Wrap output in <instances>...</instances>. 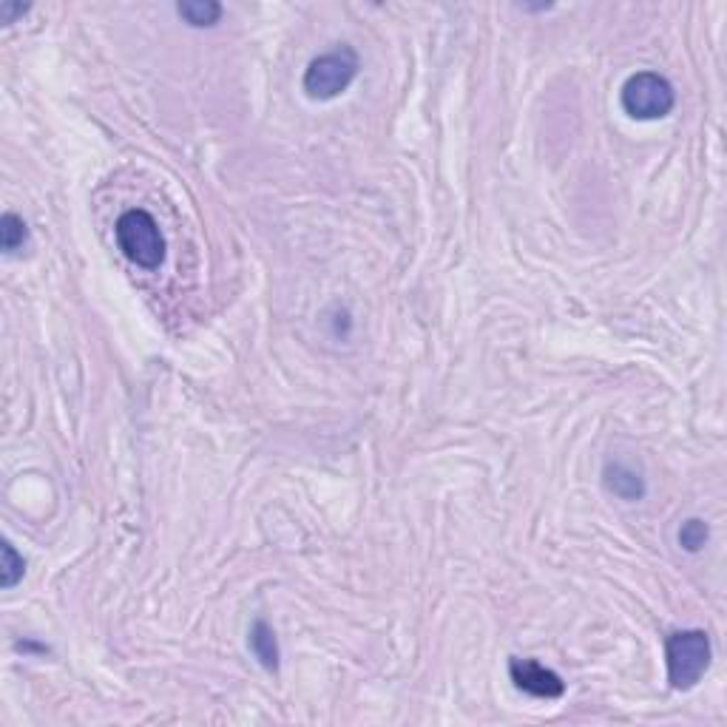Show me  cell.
<instances>
[{
	"mask_svg": "<svg viewBox=\"0 0 727 727\" xmlns=\"http://www.w3.org/2000/svg\"><path fill=\"white\" fill-rule=\"evenodd\" d=\"M710 648L708 631L699 628H688V631H676L665 639V665H668V682L674 691H691L702 682V676L708 674Z\"/></svg>",
	"mask_w": 727,
	"mask_h": 727,
	"instance_id": "obj_1",
	"label": "cell"
},
{
	"mask_svg": "<svg viewBox=\"0 0 727 727\" xmlns=\"http://www.w3.org/2000/svg\"><path fill=\"white\" fill-rule=\"evenodd\" d=\"M117 245L131 265L142 270H157L165 262V236H162L157 219L142 208L125 211L114 225Z\"/></svg>",
	"mask_w": 727,
	"mask_h": 727,
	"instance_id": "obj_2",
	"label": "cell"
},
{
	"mask_svg": "<svg viewBox=\"0 0 727 727\" xmlns=\"http://www.w3.org/2000/svg\"><path fill=\"white\" fill-rule=\"evenodd\" d=\"M358 54H355L353 46L341 43L336 49L330 52L319 54L316 60H310V66L304 71V94L310 100H336L338 94L353 86V80L358 77Z\"/></svg>",
	"mask_w": 727,
	"mask_h": 727,
	"instance_id": "obj_3",
	"label": "cell"
},
{
	"mask_svg": "<svg viewBox=\"0 0 727 727\" xmlns=\"http://www.w3.org/2000/svg\"><path fill=\"white\" fill-rule=\"evenodd\" d=\"M620 106L634 120H662L676 106L674 86L657 71H637L622 83Z\"/></svg>",
	"mask_w": 727,
	"mask_h": 727,
	"instance_id": "obj_4",
	"label": "cell"
},
{
	"mask_svg": "<svg viewBox=\"0 0 727 727\" xmlns=\"http://www.w3.org/2000/svg\"><path fill=\"white\" fill-rule=\"evenodd\" d=\"M509 676L515 682L517 691L529 693L534 699H560L566 693V682L557 671L546 668L537 659L515 657L509 662Z\"/></svg>",
	"mask_w": 727,
	"mask_h": 727,
	"instance_id": "obj_5",
	"label": "cell"
},
{
	"mask_svg": "<svg viewBox=\"0 0 727 727\" xmlns=\"http://www.w3.org/2000/svg\"><path fill=\"white\" fill-rule=\"evenodd\" d=\"M603 483L611 495L628 500V503H637L645 497V480L628 463H608L603 472Z\"/></svg>",
	"mask_w": 727,
	"mask_h": 727,
	"instance_id": "obj_6",
	"label": "cell"
},
{
	"mask_svg": "<svg viewBox=\"0 0 727 727\" xmlns=\"http://www.w3.org/2000/svg\"><path fill=\"white\" fill-rule=\"evenodd\" d=\"M248 648L253 657L259 659V665L270 671V674H276L279 671V639H276V631H273V625L267 620H256L250 625V634H248Z\"/></svg>",
	"mask_w": 727,
	"mask_h": 727,
	"instance_id": "obj_7",
	"label": "cell"
},
{
	"mask_svg": "<svg viewBox=\"0 0 727 727\" xmlns=\"http://www.w3.org/2000/svg\"><path fill=\"white\" fill-rule=\"evenodd\" d=\"M177 15L194 29H208L216 26L222 18V6L216 0H182L177 6Z\"/></svg>",
	"mask_w": 727,
	"mask_h": 727,
	"instance_id": "obj_8",
	"label": "cell"
},
{
	"mask_svg": "<svg viewBox=\"0 0 727 727\" xmlns=\"http://www.w3.org/2000/svg\"><path fill=\"white\" fill-rule=\"evenodd\" d=\"M23 574H26V560L20 557L9 540H3V546H0V586L15 588L23 580Z\"/></svg>",
	"mask_w": 727,
	"mask_h": 727,
	"instance_id": "obj_9",
	"label": "cell"
},
{
	"mask_svg": "<svg viewBox=\"0 0 727 727\" xmlns=\"http://www.w3.org/2000/svg\"><path fill=\"white\" fill-rule=\"evenodd\" d=\"M29 239V231H26V222L20 219L18 213L6 211L3 219H0V248L3 253H15L26 245Z\"/></svg>",
	"mask_w": 727,
	"mask_h": 727,
	"instance_id": "obj_10",
	"label": "cell"
},
{
	"mask_svg": "<svg viewBox=\"0 0 727 727\" xmlns=\"http://www.w3.org/2000/svg\"><path fill=\"white\" fill-rule=\"evenodd\" d=\"M708 537H710V529L705 520H699V517H691V520H685L682 526H679V546L685 551H702L708 546Z\"/></svg>",
	"mask_w": 727,
	"mask_h": 727,
	"instance_id": "obj_11",
	"label": "cell"
},
{
	"mask_svg": "<svg viewBox=\"0 0 727 727\" xmlns=\"http://www.w3.org/2000/svg\"><path fill=\"white\" fill-rule=\"evenodd\" d=\"M29 12V6H23V3H15V0H3L0 3V23H15L18 18H23Z\"/></svg>",
	"mask_w": 727,
	"mask_h": 727,
	"instance_id": "obj_12",
	"label": "cell"
}]
</instances>
